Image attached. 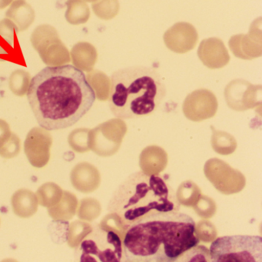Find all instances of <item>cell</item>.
I'll return each mask as SVG.
<instances>
[{"mask_svg":"<svg viewBox=\"0 0 262 262\" xmlns=\"http://www.w3.org/2000/svg\"><path fill=\"white\" fill-rule=\"evenodd\" d=\"M79 246L81 261H123L122 241L115 231L102 225L92 228Z\"/></svg>","mask_w":262,"mask_h":262,"instance_id":"obj_6","label":"cell"},{"mask_svg":"<svg viewBox=\"0 0 262 262\" xmlns=\"http://www.w3.org/2000/svg\"><path fill=\"white\" fill-rule=\"evenodd\" d=\"M90 130L85 128H77L70 133L68 138L69 144L74 151L83 152L88 150L87 142L89 140Z\"/></svg>","mask_w":262,"mask_h":262,"instance_id":"obj_21","label":"cell"},{"mask_svg":"<svg viewBox=\"0 0 262 262\" xmlns=\"http://www.w3.org/2000/svg\"><path fill=\"white\" fill-rule=\"evenodd\" d=\"M0 35L10 46L14 42L15 32L13 27H9L7 24H0Z\"/></svg>","mask_w":262,"mask_h":262,"instance_id":"obj_25","label":"cell"},{"mask_svg":"<svg viewBox=\"0 0 262 262\" xmlns=\"http://www.w3.org/2000/svg\"><path fill=\"white\" fill-rule=\"evenodd\" d=\"M27 97L38 123L49 131L73 126L96 99L83 72L70 65L41 70L31 79Z\"/></svg>","mask_w":262,"mask_h":262,"instance_id":"obj_1","label":"cell"},{"mask_svg":"<svg viewBox=\"0 0 262 262\" xmlns=\"http://www.w3.org/2000/svg\"><path fill=\"white\" fill-rule=\"evenodd\" d=\"M200 242L194 219L179 211L158 213L127 228L123 261L174 262Z\"/></svg>","mask_w":262,"mask_h":262,"instance_id":"obj_2","label":"cell"},{"mask_svg":"<svg viewBox=\"0 0 262 262\" xmlns=\"http://www.w3.org/2000/svg\"><path fill=\"white\" fill-rule=\"evenodd\" d=\"M20 149V139L16 134L12 133L10 139L0 148V156L4 159H12L19 154Z\"/></svg>","mask_w":262,"mask_h":262,"instance_id":"obj_24","label":"cell"},{"mask_svg":"<svg viewBox=\"0 0 262 262\" xmlns=\"http://www.w3.org/2000/svg\"><path fill=\"white\" fill-rule=\"evenodd\" d=\"M70 59L78 70L89 73L93 70L97 62V50L90 42H78L72 49Z\"/></svg>","mask_w":262,"mask_h":262,"instance_id":"obj_12","label":"cell"},{"mask_svg":"<svg viewBox=\"0 0 262 262\" xmlns=\"http://www.w3.org/2000/svg\"><path fill=\"white\" fill-rule=\"evenodd\" d=\"M62 188L53 182L44 184L38 189L36 197L38 203L42 206L50 207L56 205L62 199Z\"/></svg>","mask_w":262,"mask_h":262,"instance_id":"obj_17","label":"cell"},{"mask_svg":"<svg viewBox=\"0 0 262 262\" xmlns=\"http://www.w3.org/2000/svg\"><path fill=\"white\" fill-rule=\"evenodd\" d=\"M260 25L257 21L251 26L248 34L234 35L230 38L228 46L233 55L239 59L251 60L261 56L262 43Z\"/></svg>","mask_w":262,"mask_h":262,"instance_id":"obj_9","label":"cell"},{"mask_svg":"<svg viewBox=\"0 0 262 262\" xmlns=\"http://www.w3.org/2000/svg\"><path fill=\"white\" fill-rule=\"evenodd\" d=\"M77 199L74 194L67 191L62 193V199L56 205L48 208L49 214L54 220L66 222L73 219L76 213Z\"/></svg>","mask_w":262,"mask_h":262,"instance_id":"obj_15","label":"cell"},{"mask_svg":"<svg viewBox=\"0 0 262 262\" xmlns=\"http://www.w3.org/2000/svg\"><path fill=\"white\" fill-rule=\"evenodd\" d=\"M163 39L168 50L179 54H184L195 48L199 34L194 26L188 23L180 22L165 32Z\"/></svg>","mask_w":262,"mask_h":262,"instance_id":"obj_10","label":"cell"},{"mask_svg":"<svg viewBox=\"0 0 262 262\" xmlns=\"http://www.w3.org/2000/svg\"><path fill=\"white\" fill-rule=\"evenodd\" d=\"M88 225L79 221H76L70 224L68 228V233H67V242L71 248L79 247V244L83 240L84 237L90 232L91 228L87 230L85 228Z\"/></svg>","mask_w":262,"mask_h":262,"instance_id":"obj_20","label":"cell"},{"mask_svg":"<svg viewBox=\"0 0 262 262\" xmlns=\"http://www.w3.org/2000/svg\"><path fill=\"white\" fill-rule=\"evenodd\" d=\"M181 204L174 188L159 174L136 171L115 190L108 211L125 228L144 217L158 213L180 211Z\"/></svg>","mask_w":262,"mask_h":262,"instance_id":"obj_3","label":"cell"},{"mask_svg":"<svg viewBox=\"0 0 262 262\" xmlns=\"http://www.w3.org/2000/svg\"><path fill=\"white\" fill-rule=\"evenodd\" d=\"M209 252L211 262H261L262 237L222 236L211 243Z\"/></svg>","mask_w":262,"mask_h":262,"instance_id":"obj_5","label":"cell"},{"mask_svg":"<svg viewBox=\"0 0 262 262\" xmlns=\"http://www.w3.org/2000/svg\"><path fill=\"white\" fill-rule=\"evenodd\" d=\"M31 82L30 73L23 70H17L10 77V88L13 94L24 96L28 92Z\"/></svg>","mask_w":262,"mask_h":262,"instance_id":"obj_18","label":"cell"},{"mask_svg":"<svg viewBox=\"0 0 262 262\" xmlns=\"http://www.w3.org/2000/svg\"><path fill=\"white\" fill-rule=\"evenodd\" d=\"M53 138L49 130L43 128H32L27 135L24 150L27 159L35 168H42L50 159Z\"/></svg>","mask_w":262,"mask_h":262,"instance_id":"obj_8","label":"cell"},{"mask_svg":"<svg viewBox=\"0 0 262 262\" xmlns=\"http://www.w3.org/2000/svg\"><path fill=\"white\" fill-rule=\"evenodd\" d=\"M198 56L211 70L222 69L230 62V56L223 41L219 38L205 39L198 49Z\"/></svg>","mask_w":262,"mask_h":262,"instance_id":"obj_11","label":"cell"},{"mask_svg":"<svg viewBox=\"0 0 262 262\" xmlns=\"http://www.w3.org/2000/svg\"><path fill=\"white\" fill-rule=\"evenodd\" d=\"M72 24H85L90 18V10L82 2L73 3L72 9L67 16Z\"/></svg>","mask_w":262,"mask_h":262,"instance_id":"obj_22","label":"cell"},{"mask_svg":"<svg viewBox=\"0 0 262 262\" xmlns=\"http://www.w3.org/2000/svg\"><path fill=\"white\" fill-rule=\"evenodd\" d=\"M215 104L212 93L208 90H202L194 92L187 98L185 104V111L188 117H200V112H202L203 117H208L206 111H214L212 107L206 105H214Z\"/></svg>","mask_w":262,"mask_h":262,"instance_id":"obj_13","label":"cell"},{"mask_svg":"<svg viewBox=\"0 0 262 262\" xmlns=\"http://www.w3.org/2000/svg\"><path fill=\"white\" fill-rule=\"evenodd\" d=\"M12 133L10 125L6 121L0 119V148L10 139Z\"/></svg>","mask_w":262,"mask_h":262,"instance_id":"obj_26","label":"cell"},{"mask_svg":"<svg viewBox=\"0 0 262 262\" xmlns=\"http://www.w3.org/2000/svg\"><path fill=\"white\" fill-rule=\"evenodd\" d=\"M86 77L90 86L96 94V97L100 100L108 99L110 96L111 79L102 72L93 70L89 72Z\"/></svg>","mask_w":262,"mask_h":262,"instance_id":"obj_16","label":"cell"},{"mask_svg":"<svg viewBox=\"0 0 262 262\" xmlns=\"http://www.w3.org/2000/svg\"><path fill=\"white\" fill-rule=\"evenodd\" d=\"M11 202L13 212L19 217H30L37 211V197L30 190H18L12 197Z\"/></svg>","mask_w":262,"mask_h":262,"instance_id":"obj_14","label":"cell"},{"mask_svg":"<svg viewBox=\"0 0 262 262\" xmlns=\"http://www.w3.org/2000/svg\"><path fill=\"white\" fill-rule=\"evenodd\" d=\"M182 260L183 261H211L209 249L204 245H201V246H199V245H196L184 253L178 261H182Z\"/></svg>","mask_w":262,"mask_h":262,"instance_id":"obj_23","label":"cell"},{"mask_svg":"<svg viewBox=\"0 0 262 262\" xmlns=\"http://www.w3.org/2000/svg\"><path fill=\"white\" fill-rule=\"evenodd\" d=\"M166 93L156 70L142 66L127 67L112 75L110 108L119 119L149 116L160 106Z\"/></svg>","mask_w":262,"mask_h":262,"instance_id":"obj_4","label":"cell"},{"mask_svg":"<svg viewBox=\"0 0 262 262\" xmlns=\"http://www.w3.org/2000/svg\"><path fill=\"white\" fill-rule=\"evenodd\" d=\"M0 62H1V61H0Z\"/></svg>","mask_w":262,"mask_h":262,"instance_id":"obj_27","label":"cell"},{"mask_svg":"<svg viewBox=\"0 0 262 262\" xmlns=\"http://www.w3.org/2000/svg\"><path fill=\"white\" fill-rule=\"evenodd\" d=\"M93 7L98 17L110 20L117 16L120 5L119 0H99L93 4Z\"/></svg>","mask_w":262,"mask_h":262,"instance_id":"obj_19","label":"cell"},{"mask_svg":"<svg viewBox=\"0 0 262 262\" xmlns=\"http://www.w3.org/2000/svg\"><path fill=\"white\" fill-rule=\"evenodd\" d=\"M33 48L49 67H59L71 61L70 54L57 32L52 27H39L31 36Z\"/></svg>","mask_w":262,"mask_h":262,"instance_id":"obj_7","label":"cell"}]
</instances>
